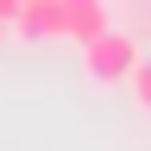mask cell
I'll return each mask as SVG.
<instances>
[{"label":"cell","mask_w":151,"mask_h":151,"mask_svg":"<svg viewBox=\"0 0 151 151\" xmlns=\"http://www.w3.org/2000/svg\"><path fill=\"white\" fill-rule=\"evenodd\" d=\"M19 13H25V0H0V19H13V25H19Z\"/></svg>","instance_id":"cell-5"},{"label":"cell","mask_w":151,"mask_h":151,"mask_svg":"<svg viewBox=\"0 0 151 151\" xmlns=\"http://www.w3.org/2000/svg\"><path fill=\"white\" fill-rule=\"evenodd\" d=\"M63 13H69V44H88L107 32V0H63Z\"/></svg>","instance_id":"cell-3"},{"label":"cell","mask_w":151,"mask_h":151,"mask_svg":"<svg viewBox=\"0 0 151 151\" xmlns=\"http://www.w3.org/2000/svg\"><path fill=\"white\" fill-rule=\"evenodd\" d=\"M126 88H132V107L151 113V50L139 57V69H132V82H126Z\"/></svg>","instance_id":"cell-4"},{"label":"cell","mask_w":151,"mask_h":151,"mask_svg":"<svg viewBox=\"0 0 151 151\" xmlns=\"http://www.w3.org/2000/svg\"><path fill=\"white\" fill-rule=\"evenodd\" d=\"M139 38L132 32H120V25H107L101 38H88L82 44V76L94 88H113V82H132V69H139Z\"/></svg>","instance_id":"cell-1"},{"label":"cell","mask_w":151,"mask_h":151,"mask_svg":"<svg viewBox=\"0 0 151 151\" xmlns=\"http://www.w3.org/2000/svg\"><path fill=\"white\" fill-rule=\"evenodd\" d=\"M13 32L25 44H57V38H69V13H63V0H25Z\"/></svg>","instance_id":"cell-2"},{"label":"cell","mask_w":151,"mask_h":151,"mask_svg":"<svg viewBox=\"0 0 151 151\" xmlns=\"http://www.w3.org/2000/svg\"><path fill=\"white\" fill-rule=\"evenodd\" d=\"M6 32H13V19H0V50H6Z\"/></svg>","instance_id":"cell-6"}]
</instances>
